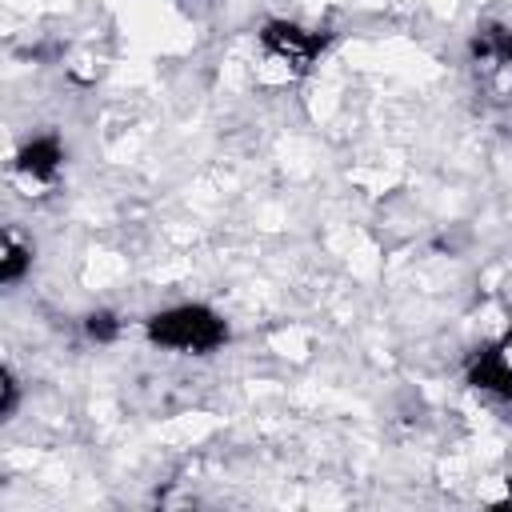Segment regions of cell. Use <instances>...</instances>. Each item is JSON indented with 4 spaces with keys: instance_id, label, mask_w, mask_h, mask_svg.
Returning a JSON list of instances; mask_svg holds the SVG:
<instances>
[{
    "instance_id": "cell-4",
    "label": "cell",
    "mask_w": 512,
    "mask_h": 512,
    "mask_svg": "<svg viewBox=\"0 0 512 512\" xmlns=\"http://www.w3.org/2000/svg\"><path fill=\"white\" fill-rule=\"evenodd\" d=\"M64 156H68V152H64V140H60L56 132H40V136H28V140L16 148L12 168H16L20 176L36 180V184H48V180L60 176Z\"/></svg>"
},
{
    "instance_id": "cell-7",
    "label": "cell",
    "mask_w": 512,
    "mask_h": 512,
    "mask_svg": "<svg viewBox=\"0 0 512 512\" xmlns=\"http://www.w3.org/2000/svg\"><path fill=\"white\" fill-rule=\"evenodd\" d=\"M120 316L112 312V308H96V312H88L84 316V336L92 340V344H112L116 336H120Z\"/></svg>"
},
{
    "instance_id": "cell-6",
    "label": "cell",
    "mask_w": 512,
    "mask_h": 512,
    "mask_svg": "<svg viewBox=\"0 0 512 512\" xmlns=\"http://www.w3.org/2000/svg\"><path fill=\"white\" fill-rule=\"evenodd\" d=\"M472 56L512 64V28H480L472 36Z\"/></svg>"
},
{
    "instance_id": "cell-8",
    "label": "cell",
    "mask_w": 512,
    "mask_h": 512,
    "mask_svg": "<svg viewBox=\"0 0 512 512\" xmlns=\"http://www.w3.org/2000/svg\"><path fill=\"white\" fill-rule=\"evenodd\" d=\"M16 408H20V380H16V372L4 364V372H0V416L12 420Z\"/></svg>"
},
{
    "instance_id": "cell-2",
    "label": "cell",
    "mask_w": 512,
    "mask_h": 512,
    "mask_svg": "<svg viewBox=\"0 0 512 512\" xmlns=\"http://www.w3.org/2000/svg\"><path fill=\"white\" fill-rule=\"evenodd\" d=\"M328 40H332L328 32L304 28V24H292V20H268V24L260 28V48H264V56L280 60V64L292 68L296 76H304V72L324 56Z\"/></svg>"
},
{
    "instance_id": "cell-3",
    "label": "cell",
    "mask_w": 512,
    "mask_h": 512,
    "mask_svg": "<svg viewBox=\"0 0 512 512\" xmlns=\"http://www.w3.org/2000/svg\"><path fill=\"white\" fill-rule=\"evenodd\" d=\"M508 344H512V336H504L496 344H484L468 356L464 380L476 392H492L500 400H512V352H508Z\"/></svg>"
},
{
    "instance_id": "cell-5",
    "label": "cell",
    "mask_w": 512,
    "mask_h": 512,
    "mask_svg": "<svg viewBox=\"0 0 512 512\" xmlns=\"http://www.w3.org/2000/svg\"><path fill=\"white\" fill-rule=\"evenodd\" d=\"M32 272V248L28 244H20L12 232L4 236V248H0V284H20L24 276Z\"/></svg>"
},
{
    "instance_id": "cell-1",
    "label": "cell",
    "mask_w": 512,
    "mask_h": 512,
    "mask_svg": "<svg viewBox=\"0 0 512 512\" xmlns=\"http://www.w3.org/2000/svg\"><path fill=\"white\" fill-rule=\"evenodd\" d=\"M144 336L148 344L156 348H168V352H184V356H208L216 348L228 344V320L208 308V304H172V308H160L144 320Z\"/></svg>"
}]
</instances>
